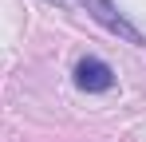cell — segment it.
I'll return each mask as SVG.
<instances>
[{
    "label": "cell",
    "instance_id": "6da1fadb",
    "mask_svg": "<svg viewBox=\"0 0 146 142\" xmlns=\"http://www.w3.org/2000/svg\"><path fill=\"white\" fill-rule=\"evenodd\" d=\"M83 4H87V12H91V16H95L107 32H115V36H119V40H126V44H142V32L126 20L122 12H115V4H111V0H83Z\"/></svg>",
    "mask_w": 146,
    "mask_h": 142
},
{
    "label": "cell",
    "instance_id": "3957f363",
    "mask_svg": "<svg viewBox=\"0 0 146 142\" xmlns=\"http://www.w3.org/2000/svg\"><path fill=\"white\" fill-rule=\"evenodd\" d=\"M48 4H67V0H48Z\"/></svg>",
    "mask_w": 146,
    "mask_h": 142
},
{
    "label": "cell",
    "instance_id": "7a4b0ae2",
    "mask_svg": "<svg viewBox=\"0 0 146 142\" xmlns=\"http://www.w3.org/2000/svg\"><path fill=\"white\" fill-rule=\"evenodd\" d=\"M75 83H79L83 91H111V87H115V71L107 67L103 59L87 55V59L75 63Z\"/></svg>",
    "mask_w": 146,
    "mask_h": 142
}]
</instances>
